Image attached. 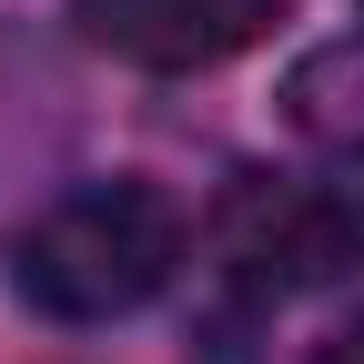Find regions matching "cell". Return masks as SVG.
Instances as JSON below:
<instances>
[{"label":"cell","instance_id":"1","mask_svg":"<svg viewBox=\"0 0 364 364\" xmlns=\"http://www.w3.org/2000/svg\"><path fill=\"white\" fill-rule=\"evenodd\" d=\"M182 273V203L142 172L71 182L51 213H31L11 243V284L51 324H122Z\"/></svg>","mask_w":364,"mask_h":364},{"label":"cell","instance_id":"2","mask_svg":"<svg viewBox=\"0 0 364 364\" xmlns=\"http://www.w3.org/2000/svg\"><path fill=\"white\" fill-rule=\"evenodd\" d=\"M213 253L253 294H324L364 273V193L304 172H233L213 203Z\"/></svg>","mask_w":364,"mask_h":364},{"label":"cell","instance_id":"3","mask_svg":"<svg viewBox=\"0 0 364 364\" xmlns=\"http://www.w3.org/2000/svg\"><path fill=\"white\" fill-rule=\"evenodd\" d=\"M284 11L294 0H71V21L102 51L142 61V71H213V61L253 51Z\"/></svg>","mask_w":364,"mask_h":364},{"label":"cell","instance_id":"4","mask_svg":"<svg viewBox=\"0 0 364 364\" xmlns=\"http://www.w3.org/2000/svg\"><path fill=\"white\" fill-rule=\"evenodd\" d=\"M284 122H294L334 172H364V31L314 41V51L284 71Z\"/></svg>","mask_w":364,"mask_h":364},{"label":"cell","instance_id":"5","mask_svg":"<svg viewBox=\"0 0 364 364\" xmlns=\"http://www.w3.org/2000/svg\"><path fill=\"white\" fill-rule=\"evenodd\" d=\"M314 364H364V314H354V324H334L324 344H314Z\"/></svg>","mask_w":364,"mask_h":364}]
</instances>
